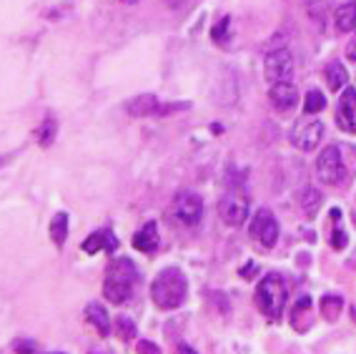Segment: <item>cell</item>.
I'll return each instance as SVG.
<instances>
[{
	"mask_svg": "<svg viewBox=\"0 0 356 354\" xmlns=\"http://www.w3.org/2000/svg\"><path fill=\"white\" fill-rule=\"evenodd\" d=\"M136 286H138V272L134 261L126 256L111 261L106 269V279H103V297L111 304H126L134 297Z\"/></svg>",
	"mask_w": 356,
	"mask_h": 354,
	"instance_id": "6da1fadb",
	"label": "cell"
},
{
	"mask_svg": "<svg viewBox=\"0 0 356 354\" xmlns=\"http://www.w3.org/2000/svg\"><path fill=\"white\" fill-rule=\"evenodd\" d=\"M186 294H188V279L176 266H168V269L159 272V277L153 279L151 284L153 304L163 311L178 309L186 302Z\"/></svg>",
	"mask_w": 356,
	"mask_h": 354,
	"instance_id": "7a4b0ae2",
	"label": "cell"
},
{
	"mask_svg": "<svg viewBox=\"0 0 356 354\" xmlns=\"http://www.w3.org/2000/svg\"><path fill=\"white\" fill-rule=\"evenodd\" d=\"M286 299H289L286 284H284V279L279 274H266L259 282V286H256L254 304L259 307L261 314L268 316V319H279L284 307H286Z\"/></svg>",
	"mask_w": 356,
	"mask_h": 354,
	"instance_id": "3957f363",
	"label": "cell"
},
{
	"mask_svg": "<svg viewBox=\"0 0 356 354\" xmlns=\"http://www.w3.org/2000/svg\"><path fill=\"white\" fill-rule=\"evenodd\" d=\"M171 216L181 226H196L204 219V201L193 191H178L171 201Z\"/></svg>",
	"mask_w": 356,
	"mask_h": 354,
	"instance_id": "277c9868",
	"label": "cell"
},
{
	"mask_svg": "<svg viewBox=\"0 0 356 354\" xmlns=\"http://www.w3.org/2000/svg\"><path fill=\"white\" fill-rule=\"evenodd\" d=\"M316 176H318V181L326 186H339L343 178H346V166H343L339 146H326L324 151L318 153Z\"/></svg>",
	"mask_w": 356,
	"mask_h": 354,
	"instance_id": "5b68a950",
	"label": "cell"
},
{
	"mask_svg": "<svg viewBox=\"0 0 356 354\" xmlns=\"http://www.w3.org/2000/svg\"><path fill=\"white\" fill-rule=\"evenodd\" d=\"M218 216L229 226H241L248 219V197L241 189H231L229 194H223L218 201Z\"/></svg>",
	"mask_w": 356,
	"mask_h": 354,
	"instance_id": "8992f818",
	"label": "cell"
},
{
	"mask_svg": "<svg viewBox=\"0 0 356 354\" xmlns=\"http://www.w3.org/2000/svg\"><path fill=\"white\" fill-rule=\"evenodd\" d=\"M324 139V123L314 116L306 114V118H301L291 131V144L301 151H314Z\"/></svg>",
	"mask_w": 356,
	"mask_h": 354,
	"instance_id": "52a82bcc",
	"label": "cell"
},
{
	"mask_svg": "<svg viewBox=\"0 0 356 354\" xmlns=\"http://www.w3.org/2000/svg\"><path fill=\"white\" fill-rule=\"evenodd\" d=\"M251 236L261 244V249H274L279 241V222L268 209H259L251 219Z\"/></svg>",
	"mask_w": 356,
	"mask_h": 354,
	"instance_id": "ba28073f",
	"label": "cell"
},
{
	"mask_svg": "<svg viewBox=\"0 0 356 354\" xmlns=\"http://www.w3.org/2000/svg\"><path fill=\"white\" fill-rule=\"evenodd\" d=\"M264 68H266V78L271 83L291 81L293 78L291 51H289V48H276V51L266 53V58H264Z\"/></svg>",
	"mask_w": 356,
	"mask_h": 354,
	"instance_id": "9c48e42d",
	"label": "cell"
},
{
	"mask_svg": "<svg viewBox=\"0 0 356 354\" xmlns=\"http://www.w3.org/2000/svg\"><path fill=\"white\" fill-rule=\"evenodd\" d=\"M178 108H188V103L161 106L156 95L143 93V95H138L136 101H131V106H128V114H131V116H165V114H176Z\"/></svg>",
	"mask_w": 356,
	"mask_h": 354,
	"instance_id": "30bf717a",
	"label": "cell"
},
{
	"mask_svg": "<svg viewBox=\"0 0 356 354\" xmlns=\"http://www.w3.org/2000/svg\"><path fill=\"white\" fill-rule=\"evenodd\" d=\"M268 101L276 111H293L296 103H299V91L291 81H279L271 86L268 91Z\"/></svg>",
	"mask_w": 356,
	"mask_h": 354,
	"instance_id": "8fae6325",
	"label": "cell"
},
{
	"mask_svg": "<svg viewBox=\"0 0 356 354\" xmlns=\"http://www.w3.org/2000/svg\"><path fill=\"white\" fill-rule=\"evenodd\" d=\"M337 123L343 131L356 133V88H346L339 98L337 106Z\"/></svg>",
	"mask_w": 356,
	"mask_h": 354,
	"instance_id": "7c38bea8",
	"label": "cell"
},
{
	"mask_svg": "<svg viewBox=\"0 0 356 354\" xmlns=\"http://www.w3.org/2000/svg\"><path fill=\"white\" fill-rule=\"evenodd\" d=\"M81 249L86 254L115 252V249H118V239L113 236V231H111V229H98V231H93V234H90L88 239L83 241Z\"/></svg>",
	"mask_w": 356,
	"mask_h": 354,
	"instance_id": "4fadbf2b",
	"label": "cell"
},
{
	"mask_svg": "<svg viewBox=\"0 0 356 354\" xmlns=\"http://www.w3.org/2000/svg\"><path fill=\"white\" fill-rule=\"evenodd\" d=\"M314 304H312V297H301L299 302L291 307V316H289V322H291V329L293 332H299V334H304L306 329L312 327L314 322Z\"/></svg>",
	"mask_w": 356,
	"mask_h": 354,
	"instance_id": "5bb4252c",
	"label": "cell"
},
{
	"mask_svg": "<svg viewBox=\"0 0 356 354\" xmlns=\"http://www.w3.org/2000/svg\"><path fill=\"white\" fill-rule=\"evenodd\" d=\"M161 244V234H159V224L148 222L140 226V231H136L134 236V249L143 254H153Z\"/></svg>",
	"mask_w": 356,
	"mask_h": 354,
	"instance_id": "9a60e30c",
	"label": "cell"
},
{
	"mask_svg": "<svg viewBox=\"0 0 356 354\" xmlns=\"http://www.w3.org/2000/svg\"><path fill=\"white\" fill-rule=\"evenodd\" d=\"M86 319L96 327V332L101 337H111V316H108V311L103 309V304L90 302L88 307H86Z\"/></svg>",
	"mask_w": 356,
	"mask_h": 354,
	"instance_id": "2e32d148",
	"label": "cell"
},
{
	"mask_svg": "<svg viewBox=\"0 0 356 354\" xmlns=\"http://www.w3.org/2000/svg\"><path fill=\"white\" fill-rule=\"evenodd\" d=\"M334 26H337L339 33L356 31V0L339 6V10L334 13Z\"/></svg>",
	"mask_w": 356,
	"mask_h": 354,
	"instance_id": "e0dca14e",
	"label": "cell"
},
{
	"mask_svg": "<svg viewBox=\"0 0 356 354\" xmlns=\"http://www.w3.org/2000/svg\"><path fill=\"white\" fill-rule=\"evenodd\" d=\"M299 203H301V211H304L306 219H314L316 211L321 209V203H324V197H321V191H316L314 186H306V189L301 191Z\"/></svg>",
	"mask_w": 356,
	"mask_h": 354,
	"instance_id": "ac0fdd59",
	"label": "cell"
},
{
	"mask_svg": "<svg viewBox=\"0 0 356 354\" xmlns=\"http://www.w3.org/2000/svg\"><path fill=\"white\" fill-rule=\"evenodd\" d=\"M48 231H51L53 244H56L58 249L63 247L65 239H68V214H65V211H58V214L51 219V226H48Z\"/></svg>",
	"mask_w": 356,
	"mask_h": 354,
	"instance_id": "d6986e66",
	"label": "cell"
},
{
	"mask_svg": "<svg viewBox=\"0 0 356 354\" xmlns=\"http://www.w3.org/2000/svg\"><path fill=\"white\" fill-rule=\"evenodd\" d=\"M326 83H329L331 91H341L346 83H349V73H346V68H343L339 61H331L329 66H326Z\"/></svg>",
	"mask_w": 356,
	"mask_h": 354,
	"instance_id": "ffe728a7",
	"label": "cell"
},
{
	"mask_svg": "<svg viewBox=\"0 0 356 354\" xmlns=\"http://www.w3.org/2000/svg\"><path fill=\"white\" fill-rule=\"evenodd\" d=\"M341 309H343V299L339 294H326L321 299V314H324L326 322H337Z\"/></svg>",
	"mask_w": 356,
	"mask_h": 354,
	"instance_id": "44dd1931",
	"label": "cell"
},
{
	"mask_svg": "<svg viewBox=\"0 0 356 354\" xmlns=\"http://www.w3.org/2000/svg\"><path fill=\"white\" fill-rule=\"evenodd\" d=\"M331 222H334V231H331V247L343 249L346 247V231L341 226V209H331Z\"/></svg>",
	"mask_w": 356,
	"mask_h": 354,
	"instance_id": "7402d4cb",
	"label": "cell"
},
{
	"mask_svg": "<svg viewBox=\"0 0 356 354\" xmlns=\"http://www.w3.org/2000/svg\"><path fill=\"white\" fill-rule=\"evenodd\" d=\"M309 18L316 23L318 33L326 31V18H329V13H326V0H312V6H309Z\"/></svg>",
	"mask_w": 356,
	"mask_h": 354,
	"instance_id": "603a6c76",
	"label": "cell"
},
{
	"mask_svg": "<svg viewBox=\"0 0 356 354\" xmlns=\"http://www.w3.org/2000/svg\"><path fill=\"white\" fill-rule=\"evenodd\" d=\"M326 108V98H324V93L321 91H316V88H312L309 93H306V101H304V111L309 116H316V114H321Z\"/></svg>",
	"mask_w": 356,
	"mask_h": 354,
	"instance_id": "cb8c5ba5",
	"label": "cell"
},
{
	"mask_svg": "<svg viewBox=\"0 0 356 354\" xmlns=\"http://www.w3.org/2000/svg\"><path fill=\"white\" fill-rule=\"evenodd\" d=\"M56 141V121L53 118H45L43 126L38 128V144L43 146V148H48V146Z\"/></svg>",
	"mask_w": 356,
	"mask_h": 354,
	"instance_id": "d4e9b609",
	"label": "cell"
},
{
	"mask_svg": "<svg viewBox=\"0 0 356 354\" xmlns=\"http://www.w3.org/2000/svg\"><path fill=\"white\" fill-rule=\"evenodd\" d=\"M229 26H231V18H229V15H223L216 26L211 28V38L223 45V43H226V36H229Z\"/></svg>",
	"mask_w": 356,
	"mask_h": 354,
	"instance_id": "484cf974",
	"label": "cell"
},
{
	"mask_svg": "<svg viewBox=\"0 0 356 354\" xmlns=\"http://www.w3.org/2000/svg\"><path fill=\"white\" fill-rule=\"evenodd\" d=\"M118 329H121V339L123 341H131L136 337V324L134 322L128 324L126 316H121V319H118Z\"/></svg>",
	"mask_w": 356,
	"mask_h": 354,
	"instance_id": "4316f807",
	"label": "cell"
},
{
	"mask_svg": "<svg viewBox=\"0 0 356 354\" xmlns=\"http://www.w3.org/2000/svg\"><path fill=\"white\" fill-rule=\"evenodd\" d=\"M20 349H33V352H38V344L35 341H28V339H18L13 341V352H20Z\"/></svg>",
	"mask_w": 356,
	"mask_h": 354,
	"instance_id": "83f0119b",
	"label": "cell"
},
{
	"mask_svg": "<svg viewBox=\"0 0 356 354\" xmlns=\"http://www.w3.org/2000/svg\"><path fill=\"white\" fill-rule=\"evenodd\" d=\"M138 352H151V354H159L161 349H159V344H153V341L143 339V341H138Z\"/></svg>",
	"mask_w": 356,
	"mask_h": 354,
	"instance_id": "f1b7e54d",
	"label": "cell"
},
{
	"mask_svg": "<svg viewBox=\"0 0 356 354\" xmlns=\"http://www.w3.org/2000/svg\"><path fill=\"white\" fill-rule=\"evenodd\" d=\"M256 269H259V266H256L254 261H251V264H243L241 266V279H254L256 277Z\"/></svg>",
	"mask_w": 356,
	"mask_h": 354,
	"instance_id": "f546056e",
	"label": "cell"
},
{
	"mask_svg": "<svg viewBox=\"0 0 356 354\" xmlns=\"http://www.w3.org/2000/svg\"><path fill=\"white\" fill-rule=\"evenodd\" d=\"M346 58H349V61H354V63H356V33H354V36H351L349 45H346Z\"/></svg>",
	"mask_w": 356,
	"mask_h": 354,
	"instance_id": "4dcf8cb0",
	"label": "cell"
},
{
	"mask_svg": "<svg viewBox=\"0 0 356 354\" xmlns=\"http://www.w3.org/2000/svg\"><path fill=\"white\" fill-rule=\"evenodd\" d=\"M123 3H138V0H123Z\"/></svg>",
	"mask_w": 356,
	"mask_h": 354,
	"instance_id": "1f68e13d",
	"label": "cell"
},
{
	"mask_svg": "<svg viewBox=\"0 0 356 354\" xmlns=\"http://www.w3.org/2000/svg\"><path fill=\"white\" fill-rule=\"evenodd\" d=\"M354 319H356V309H354Z\"/></svg>",
	"mask_w": 356,
	"mask_h": 354,
	"instance_id": "d6a6232c",
	"label": "cell"
}]
</instances>
